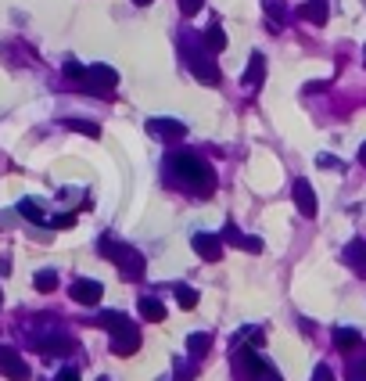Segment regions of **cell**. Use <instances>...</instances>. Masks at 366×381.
<instances>
[{
	"label": "cell",
	"mask_w": 366,
	"mask_h": 381,
	"mask_svg": "<svg viewBox=\"0 0 366 381\" xmlns=\"http://www.w3.org/2000/svg\"><path fill=\"white\" fill-rule=\"evenodd\" d=\"M363 58H366V47H363Z\"/></svg>",
	"instance_id": "obj_39"
},
{
	"label": "cell",
	"mask_w": 366,
	"mask_h": 381,
	"mask_svg": "<svg viewBox=\"0 0 366 381\" xmlns=\"http://www.w3.org/2000/svg\"><path fill=\"white\" fill-rule=\"evenodd\" d=\"M263 11L273 26H288L291 22V8L284 4V0H263Z\"/></svg>",
	"instance_id": "obj_15"
},
{
	"label": "cell",
	"mask_w": 366,
	"mask_h": 381,
	"mask_svg": "<svg viewBox=\"0 0 366 381\" xmlns=\"http://www.w3.org/2000/svg\"><path fill=\"white\" fill-rule=\"evenodd\" d=\"M0 302H4V291H0Z\"/></svg>",
	"instance_id": "obj_38"
},
{
	"label": "cell",
	"mask_w": 366,
	"mask_h": 381,
	"mask_svg": "<svg viewBox=\"0 0 366 381\" xmlns=\"http://www.w3.org/2000/svg\"><path fill=\"white\" fill-rule=\"evenodd\" d=\"M54 381H79V371H76V367H65V371H61Z\"/></svg>",
	"instance_id": "obj_33"
},
{
	"label": "cell",
	"mask_w": 366,
	"mask_h": 381,
	"mask_svg": "<svg viewBox=\"0 0 366 381\" xmlns=\"http://www.w3.org/2000/svg\"><path fill=\"white\" fill-rule=\"evenodd\" d=\"M147 130L155 133V137H162V140H180V137L187 133V126L176 122V119H151Z\"/></svg>",
	"instance_id": "obj_12"
},
{
	"label": "cell",
	"mask_w": 366,
	"mask_h": 381,
	"mask_svg": "<svg viewBox=\"0 0 366 381\" xmlns=\"http://www.w3.org/2000/svg\"><path fill=\"white\" fill-rule=\"evenodd\" d=\"M187 349H190L194 359H201V356L212 349V334H205V331H201V334H190V338H187Z\"/></svg>",
	"instance_id": "obj_21"
},
{
	"label": "cell",
	"mask_w": 366,
	"mask_h": 381,
	"mask_svg": "<svg viewBox=\"0 0 366 381\" xmlns=\"http://www.w3.org/2000/svg\"><path fill=\"white\" fill-rule=\"evenodd\" d=\"M176 302H180V309H194L198 306V291H194L190 284H180L176 288Z\"/></svg>",
	"instance_id": "obj_24"
},
{
	"label": "cell",
	"mask_w": 366,
	"mask_h": 381,
	"mask_svg": "<svg viewBox=\"0 0 366 381\" xmlns=\"http://www.w3.org/2000/svg\"><path fill=\"white\" fill-rule=\"evenodd\" d=\"M291 198H294V205H298V213L306 216V220H313V216L319 213L316 190H313V184H309V180H294V187H291Z\"/></svg>",
	"instance_id": "obj_7"
},
{
	"label": "cell",
	"mask_w": 366,
	"mask_h": 381,
	"mask_svg": "<svg viewBox=\"0 0 366 381\" xmlns=\"http://www.w3.org/2000/svg\"><path fill=\"white\" fill-rule=\"evenodd\" d=\"M359 162H363V165H366V144H363V147H359Z\"/></svg>",
	"instance_id": "obj_35"
},
{
	"label": "cell",
	"mask_w": 366,
	"mask_h": 381,
	"mask_svg": "<svg viewBox=\"0 0 366 381\" xmlns=\"http://www.w3.org/2000/svg\"><path fill=\"white\" fill-rule=\"evenodd\" d=\"M18 213L26 216V220H33V223H47V213H43L40 202H33V198H22L18 202Z\"/></svg>",
	"instance_id": "obj_20"
},
{
	"label": "cell",
	"mask_w": 366,
	"mask_h": 381,
	"mask_svg": "<svg viewBox=\"0 0 366 381\" xmlns=\"http://www.w3.org/2000/svg\"><path fill=\"white\" fill-rule=\"evenodd\" d=\"M33 284H36V291H54L58 288V273L54 270H40L33 277Z\"/></svg>",
	"instance_id": "obj_23"
},
{
	"label": "cell",
	"mask_w": 366,
	"mask_h": 381,
	"mask_svg": "<svg viewBox=\"0 0 366 381\" xmlns=\"http://www.w3.org/2000/svg\"><path fill=\"white\" fill-rule=\"evenodd\" d=\"M140 316H144V321L162 324V321H165V306H162L158 299H151V295H144V299H140Z\"/></svg>",
	"instance_id": "obj_18"
},
{
	"label": "cell",
	"mask_w": 366,
	"mask_h": 381,
	"mask_svg": "<svg viewBox=\"0 0 366 381\" xmlns=\"http://www.w3.org/2000/svg\"><path fill=\"white\" fill-rule=\"evenodd\" d=\"M65 76H69V79H76V83H83V79H86V69L79 65L76 58H69V61H65Z\"/></svg>",
	"instance_id": "obj_26"
},
{
	"label": "cell",
	"mask_w": 366,
	"mask_h": 381,
	"mask_svg": "<svg viewBox=\"0 0 366 381\" xmlns=\"http://www.w3.org/2000/svg\"><path fill=\"white\" fill-rule=\"evenodd\" d=\"M176 381H194V367L190 364H180L176 367Z\"/></svg>",
	"instance_id": "obj_32"
},
{
	"label": "cell",
	"mask_w": 366,
	"mask_h": 381,
	"mask_svg": "<svg viewBox=\"0 0 366 381\" xmlns=\"http://www.w3.org/2000/svg\"><path fill=\"white\" fill-rule=\"evenodd\" d=\"M54 230H69V227H76V216L72 213H61V216H54V220H47Z\"/></svg>",
	"instance_id": "obj_28"
},
{
	"label": "cell",
	"mask_w": 366,
	"mask_h": 381,
	"mask_svg": "<svg viewBox=\"0 0 366 381\" xmlns=\"http://www.w3.org/2000/svg\"><path fill=\"white\" fill-rule=\"evenodd\" d=\"M219 238H226V241H230V245H237V248H244V241H248V238H244L233 223H226V227H223V234H219Z\"/></svg>",
	"instance_id": "obj_25"
},
{
	"label": "cell",
	"mask_w": 366,
	"mask_h": 381,
	"mask_svg": "<svg viewBox=\"0 0 366 381\" xmlns=\"http://www.w3.org/2000/svg\"><path fill=\"white\" fill-rule=\"evenodd\" d=\"M263 79H266V58H263V54H258V51H255V54L248 58V69H244V76H241V83H244V87H248V90H251V87L258 90V87H263Z\"/></svg>",
	"instance_id": "obj_13"
},
{
	"label": "cell",
	"mask_w": 366,
	"mask_h": 381,
	"mask_svg": "<svg viewBox=\"0 0 366 381\" xmlns=\"http://www.w3.org/2000/svg\"><path fill=\"white\" fill-rule=\"evenodd\" d=\"M0 374L11 378V381H29V378H33L29 364H26V359H22V352L11 349V346H0Z\"/></svg>",
	"instance_id": "obj_5"
},
{
	"label": "cell",
	"mask_w": 366,
	"mask_h": 381,
	"mask_svg": "<svg viewBox=\"0 0 366 381\" xmlns=\"http://www.w3.org/2000/svg\"><path fill=\"white\" fill-rule=\"evenodd\" d=\"M344 378H349V381H366V359H352Z\"/></svg>",
	"instance_id": "obj_27"
},
{
	"label": "cell",
	"mask_w": 366,
	"mask_h": 381,
	"mask_svg": "<svg viewBox=\"0 0 366 381\" xmlns=\"http://www.w3.org/2000/svg\"><path fill=\"white\" fill-rule=\"evenodd\" d=\"M298 18H301V22H313V26H327L331 4H327V0H306V4L298 8Z\"/></svg>",
	"instance_id": "obj_10"
},
{
	"label": "cell",
	"mask_w": 366,
	"mask_h": 381,
	"mask_svg": "<svg viewBox=\"0 0 366 381\" xmlns=\"http://www.w3.org/2000/svg\"><path fill=\"white\" fill-rule=\"evenodd\" d=\"M133 4H137V8H147V4H151V0H133Z\"/></svg>",
	"instance_id": "obj_36"
},
{
	"label": "cell",
	"mask_w": 366,
	"mask_h": 381,
	"mask_svg": "<svg viewBox=\"0 0 366 381\" xmlns=\"http://www.w3.org/2000/svg\"><path fill=\"white\" fill-rule=\"evenodd\" d=\"M72 349H76V342H72V338H65V334H43L40 338V352H47V356H65Z\"/></svg>",
	"instance_id": "obj_14"
},
{
	"label": "cell",
	"mask_w": 366,
	"mask_h": 381,
	"mask_svg": "<svg viewBox=\"0 0 366 381\" xmlns=\"http://www.w3.org/2000/svg\"><path fill=\"white\" fill-rule=\"evenodd\" d=\"M201 8H205V0H180V11H183L187 18H190V15H198Z\"/></svg>",
	"instance_id": "obj_29"
},
{
	"label": "cell",
	"mask_w": 366,
	"mask_h": 381,
	"mask_svg": "<svg viewBox=\"0 0 366 381\" xmlns=\"http://www.w3.org/2000/svg\"><path fill=\"white\" fill-rule=\"evenodd\" d=\"M194 252L205 259V263H219L223 259V238L219 234H205V230H198V234L190 238Z\"/></svg>",
	"instance_id": "obj_8"
},
{
	"label": "cell",
	"mask_w": 366,
	"mask_h": 381,
	"mask_svg": "<svg viewBox=\"0 0 366 381\" xmlns=\"http://www.w3.org/2000/svg\"><path fill=\"white\" fill-rule=\"evenodd\" d=\"M169 177L176 180L183 190H190V195H201L208 198L212 190H215V173H212V165L198 155H190V152H180V155H172L169 159Z\"/></svg>",
	"instance_id": "obj_1"
},
{
	"label": "cell",
	"mask_w": 366,
	"mask_h": 381,
	"mask_svg": "<svg viewBox=\"0 0 366 381\" xmlns=\"http://www.w3.org/2000/svg\"><path fill=\"white\" fill-rule=\"evenodd\" d=\"M97 381H112V378H97Z\"/></svg>",
	"instance_id": "obj_37"
},
{
	"label": "cell",
	"mask_w": 366,
	"mask_h": 381,
	"mask_svg": "<svg viewBox=\"0 0 366 381\" xmlns=\"http://www.w3.org/2000/svg\"><path fill=\"white\" fill-rule=\"evenodd\" d=\"M140 346H144V338H140V327H137L133 321H129L122 331L112 334V352H115V356H133Z\"/></svg>",
	"instance_id": "obj_6"
},
{
	"label": "cell",
	"mask_w": 366,
	"mask_h": 381,
	"mask_svg": "<svg viewBox=\"0 0 366 381\" xmlns=\"http://www.w3.org/2000/svg\"><path fill=\"white\" fill-rule=\"evenodd\" d=\"M97 252H101L104 259H112V263L119 266V273H122L126 281H140L144 270H147V259L140 256L137 248L119 245V241H112V238H101V241H97Z\"/></svg>",
	"instance_id": "obj_2"
},
{
	"label": "cell",
	"mask_w": 366,
	"mask_h": 381,
	"mask_svg": "<svg viewBox=\"0 0 366 381\" xmlns=\"http://www.w3.org/2000/svg\"><path fill=\"white\" fill-rule=\"evenodd\" d=\"M86 94H101V97H112L119 87V72L112 65H90L86 69V79L79 83Z\"/></svg>",
	"instance_id": "obj_4"
},
{
	"label": "cell",
	"mask_w": 366,
	"mask_h": 381,
	"mask_svg": "<svg viewBox=\"0 0 366 381\" xmlns=\"http://www.w3.org/2000/svg\"><path fill=\"white\" fill-rule=\"evenodd\" d=\"M180 54H183V61H187V69H190V76L198 79V83H205V87H215V83L223 79V72H219V65L212 61V51L198 40V47L190 44V40H183L180 44Z\"/></svg>",
	"instance_id": "obj_3"
},
{
	"label": "cell",
	"mask_w": 366,
	"mask_h": 381,
	"mask_svg": "<svg viewBox=\"0 0 366 381\" xmlns=\"http://www.w3.org/2000/svg\"><path fill=\"white\" fill-rule=\"evenodd\" d=\"M341 259L349 263V266L359 273V277H366V241H363V238H356V241H349V245H344Z\"/></svg>",
	"instance_id": "obj_11"
},
{
	"label": "cell",
	"mask_w": 366,
	"mask_h": 381,
	"mask_svg": "<svg viewBox=\"0 0 366 381\" xmlns=\"http://www.w3.org/2000/svg\"><path fill=\"white\" fill-rule=\"evenodd\" d=\"M69 295H72V299H76L79 306H97V302H101V295H104V288H101V281L79 277V281H72Z\"/></svg>",
	"instance_id": "obj_9"
},
{
	"label": "cell",
	"mask_w": 366,
	"mask_h": 381,
	"mask_svg": "<svg viewBox=\"0 0 366 381\" xmlns=\"http://www.w3.org/2000/svg\"><path fill=\"white\" fill-rule=\"evenodd\" d=\"M306 90H309V94H323V90H327V79H316V83H306Z\"/></svg>",
	"instance_id": "obj_34"
},
{
	"label": "cell",
	"mask_w": 366,
	"mask_h": 381,
	"mask_svg": "<svg viewBox=\"0 0 366 381\" xmlns=\"http://www.w3.org/2000/svg\"><path fill=\"white\" fill-rule=\"evenodd\" d=\"M201 44H205L212 54L226 51V33H223V26H219V22H212V26L205 29V36H201Z\"/></svg>",
	"instance_id": "obj_17"
},
{
	"label": "cell",
	"mask_w": 366,
	"mask_h": 381,
	"mask_svg": "<svg viewBox=\"0 0 366 381\" xmlns=\"http://www.w3.org/2000/svg\"><path fill=\"white\" fill-rule=\"evenodd\" d=\"M65 126H69L72 133H83V137H101V126L97 122H86V119H65Z\"/></svg>",
	"instance_id": "obj_22"
},
{
	"label": "cell",
	"mask_w": 366,
	"mask_h": 381,
	"mask_svg": "<svg viewBox=\"0 0 366 381\" xmlns=\"http://www.w3.org/2000/svg\"><path fill=\"white\" fill-rule=\"evenodd\" d=\"M309 381H334V371H331L327 364H319V367L313 371V378H309Z\"/></svg>",
	"instance_id": "obj_30"
},
{
	"label": "cell",
	"mask_w": 366,
	"mask_h": 381,
	"mask_svg": "<svg viewBox=\"0 0 366 381\" xmlns=\"http://www.w3.org/2000/svg\"><path fill=\"white\" fill-rule=\"evenodd\" d=\"M94 324H97V327H104V331H112V334H115V331H122V327L129 324V316H126V313H101V316H97V321H94Z\"/></svg>",
	"instance_id": "obj_19"
},
{
	"label": "cell",
	"mask_w": 366,
	"mask_h": 381,
	"mask_svg": "<svg viewBox=\"0 0 366 381\" xmlns=\"http://www.w3.org/2000/svg\"><path fill=\"white\" fill-rule=\"evenodd\" d=\"M334 346H338L341 352H352V349L363 346V334L352 331V327H334Z\"/></svg>",
	"instance_id": "obj_16"
},
{
	"label": "cell",
	"mask_w": 366,
	"mask_h": 381,
	"mask_svg": "<svg viewBox=\"0 0 366 381\" xmlns=\"http://www.w3.org/2000/svg\"><path fill=\"white\" fill-rule=\"evenodd\" d=\"M319 165H323V169H341V173H344V162H338V159H331V155H319Z\"/></svg>",
	"instance_id": "obj_31"
}]
</instances>
